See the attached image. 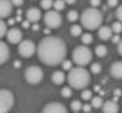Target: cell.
Returning <instances> with one entry per match:
<instances>
[{
	"label": "cell",
	"instance_id": "obj_26",
	"mask_svg": "<svg viewBox=\"0 0 122 113\" xmlns=\"http://www.w3.org/2000/svg\"><path fill=\"white\" fill-rule=\"evenodd\" d=\"M70 108L73 112H79V110H82V104H81V101H72L70 103Z\"/></svg>",
	"mask_w": 122,
	"mask_h": 113
},
{
	"label": "cell",
	"instance_id": "obj_38",
	"mask_svg": "<svg viewBox=\"0 0 122 113\" xmlns=\"http://www.w3.org/2000/svg\"><path fill=\"white\" fill-rule=\"evenodd\" d=\"M21 26H23V28H25V29H28L29 26H30V21L28 20V18H26V20H25V21H23V23H21Z\"/></svg>",
	"mask_w": 122,
	"mask_h": 113
},
{
	"label": "cell",
	"instance_id": "obj_17",
	"mask_svg": "<svg viewBox=\"0 0 122 113\" xmlns=\"http://www.w3.org/2000/svg\"><path fill=\"white\" fill-rule=\"evenodd\" d=\"M66 80H67V78H66V75H64L63 70H55V72L52 73V81H53V84L61 86Z\"/></svg>",
	"mask_w": 122,
	"mask_h": 113
},
{
	"label": "cell",
	"instance_id": "obj_15",
	"mask_svg": "<svg viewBox=\"0 0 122 113\" xmlns=\"http://www.w3.org/2000/svg\"><path fill=\"white\" fill-rule=\"evenodd\" d=\"M102 112L104 113H117L119 112V105H117L116 101H105L104 105H102Z\"/></svg>",
	"mask_w": 122,
	"mask_h": 113
},
{
	"label": "cell",
	"instance_id": "obj_33",
	"mask_svg": "<svg viewBox=\"0 0 122 113\" xmlns=\"http://www.w3.org/2000/svg\"><path fill=\"white\" fill-rule=\"evenodd\" d=\"M107 5H108V8H114V6H119L117 5V0H107Z\"/></svg>",
	"mask_w": 122,
	"mask_h": 113
},
{
	"label": "cell",
	"instance_id": "obj_18",
	"mask_svg": "<svg viewBox=\"0 0 122 113\" xmlns=\"http://www.w3.org/2000/svg\"><path fill=\"white\" fill-rule=\"evenodd\" d=\"M95 54H96V56H99V58H104L107 55V47L104 44H98V46L95 47Z\"/></svg>",
	"mask_w": 122,
	"mask_h": 113
},
{
	"label": "cell",
	"instance_id": "obj_4",
	"mask_svg": "<svg viewBox=\"0 0 122 113\" xmlns=\"http://www.w3.org/2000/svg\"><path fill=\"white\" fill-rule=\"evenodd\" d=\"M93 58V52L87 47V44H81V46H76L73 49V54H72V61L78 66H87L89 63H92Z\"/></svg>",
	"mask_w": 122,
	"mask_h": 113
},
{
	"label": "cell",
	"instance_id": "obj_41",
	"mask_svg": "<svg viewBox=\"0 0 122 113\" xmlns=\"http://www.w3.org/2000/svg\"><path fill=\"white\" fill-rule=\"evenodd\" d=\"M14 23H15V20H14V18H11V20H9V21H8V25H11V26H12Z\"/></svg>",
	"mask_w": 122,
	"mask_h": 113
},
{
	"label": "cell",
	"instance_id": "obj_39",
	"mask_svg": "<svg viewBox=\"0 0 122 113\" xmlns=\"http://www.w3.org/2000/svg\"><path fill=\"white\" fill-rule=\"evenodd\" d=\"M117 54L119 55H122V38H121V41L117 43Z\"/></svg>",
	"mask_w": 122,
	"mask_h": 113
},
{
	"label": "cell",
	"instance_id": "obj_27",
	"mask_svg": "<svg viewBox=\"0 0 122 113\" xmlns=\"http://www.w3.org/2000/svg\"><path fill=\"white\" fill-rule=\"evenodd\" d=\"M79 17H81V15L78 14V11H69V14H67V18L70 21H76Z\"/></svg>",
	"mask_w": 122,
	"mask_h": 113
},
{
	"label": "cell",
	"instance_id": "obj_20",
	"mask_svg": "<svg viewBox=\"0 0 122 113\" xmlns=\"http://www.w3.org/2000/svg\"><path fill=\"white\" fill-rule=\"evenodd\" d=\"M105 101H102L101 96H95L92 98V107L93 108H102V105H104Z\"/></svg>",
	"mask_w": 122,
	"mask_h": 113
},
{
	"label": "cell",
	"instance_id": "obj_37",
	"mask_svg": "<svg viewBox=\"0 0 122 113\" xmlns=\"http://www.w3.org/2000/svg\"><path fill=\"white\" fill-rule=\"evenodd\" d=\"M112 40H113V43H116V44H117V43H119V41H121V38H119V34H114Z\"/></svg>",
	"mask_w": 122,
	"mask_h": 113
},
{
	"label": "cell",
	"instance_id": "obj_14",
	"mask_svg": "<svg viewBox=\"0 0 122 113\" xmlns=\"http://www.w3.org/2000/svg\"><path fill=\"white\" fill-rule=\"evenodd\" d=\"M26 18L30 21V23H37L38 20L41 18V12L38 8H29L26 11Z\"/></svg>",
	"mask_w": 122,
	"mask_h": 113
},
{
	"label": "cell",
	"instance_id": "obj_1",
	"mask_svg": "<svg viewBox=\"0 0 122 113\" xmlns=\"http://www.w3.org/2000/svg\"><path fill=\"white\" fill-rule=\"evenodd\" d=\"M37 55L43 64L58 66L66 60V43L60 37H44L37 46Z\"/></svg>",
	"mask_w": 122,
	"mask_h": 113
},
{
	"label": "cell",
	"instance_id": "obj_2",
	"mask_svg": "<svg viewBox=\"0 0 122 113\" xmlns=\"http://www.w3.org/2000/svg\"><path fill=\"white\" fill-rule=\"evenodd\" d=\"M90 75H92V72H89L87 69H84L82 66L72 67V69L69 70V75H67V82L72 89L84 90L90 84V80H92Z\"/></svg>",
	"mask_w": 122,
	"mask_h": 113
},
{
	"label": "cell",
	"instance_id": "obj_31",
	"mask_svg": "<svg viewBox=\"0 0 122 113\" xmlns=\"http://www.w3.org/2000/svg\"><path fill=\"white\" fill-rule=\"evenodd\" d=\"M72 63H73V61H69V60H64V61L61 63V66H63V70H70V69H72Z\"/></svg>",
	"mask_w": 122,
	"mask_h": 113
},
{
	"label": "cell",
	"instance_id": "obj_25",
	"mask_svg": "<svg viewBox=\"0 0 122 113\" xmlns=\"http://www.w3.org/2000/svg\"><path fill=\"white\" fill-rule=\"evenodd\" d=\"M112 29H113V32L114 34H121L122 32V21H114V23L112 25Z\"/></svg>",
	"mask_w": 122,
	"mask_h": 113
},
{
	"label": "cell",
	"instance_id": "obj_10",
	"mask_svg": "<svg viewBox=\"0 0 122 113\" xmlns=\"http://www.w3.org/2000/svg\"><path fill=\"white\" fill-rule=\"evenodd\" d=\"M43 113H69L66 105H63L61 103H49L44 105Z\"/></svg>",
	"mask_w": 122,
	"mask_h": 113
},
{
	"label": "cell",
	"instance_id": "obj_23",
	"mask_svg": "<svg viewBox=\"0 0 122 113\" xmlns=\"http://www.w3.org/2000/svg\"><path fill=\"white\" fill-rule=\"evenodd\" d=\"M81 98L84 101H89V99L93 98V93H92V90H89V89H84V90H81Z\"/></svg>",
	"mask_w": 122,
	"mask_h": 113
},
{
	"label": "cell",
	"instance_id": "obj_11",
	"mask_svg": "<svg viewBox=\"0 0 122 113\" xmlns=\"http://www.w3.org/2000/svg\"><path fill=\"white\" fill-rule=\"evenodd\" d=\"M12 2L11 0H0V17L6 18L12 14Z\"/></svg>",
	"mask_w": 122,
	"mask_h": 113
},
{
	"label": "cell",
	"instance_id": "obj_6",
	"mask_svg": "<svg viewBox=\"0 0 122 113\" xmlns=\"http://www.w3.org/2000/svg\"><path fill=\"white\" fill-rule=\"evenodd\" d=\"M25 80L29 84H38V82H41V80H43V70H41V67L29 66L25 70Z\"/></svg>",
	"mask_w": 122,
	"mask_h": 113
},
{
	"label": "cell",
	"instance_id": "obj_12",
	"mask_svg": "<svg viewBox=\"0 0 122 113\" xmlns=\"http://www.w3.org/2000/svg\"><path fill=\"white\" fill-rule=\"evenodd\" d=\"M113 29H112V26H101V28L98 29V37L101 40H110V38H113Z\"/></svg>",
	"mask_w": 122,
	"mask_h": 113
},
{
	"label": "cell",
	"instance_id": "obj_29",
	"mask_svg": "<svg viewBox=\"0 0 122 113\" xmlns=\"http://www.w3.org/2000/svg\"><path fill=\"white\" fill-rule=\"evenodd\" d=\"M61 95H63L64 98H70L72 96V87H70V86L63 87V89H61Z\"/></svg>",
	"mask_w": 122,
	"mask_h": 113
},
{
	"label": "cell",
	"instance_id": "obj_13",
	"mask_svg": "<svg viewBox=\"0 0 122 113\" xmlns=\"http://www.w3.org/2000/svg\"><path fill=\"white\" fill-rule=\"evenodd\" d=\"M110 75L114 80H122V61H114L110 67Z\"/></svg>",
	"mask_w": 122,
	"mask_h": 113
},
{
	"label": "cell",
	"instance_id": "obj_28",
	"mask_svg": "<svg viewBox=\"0 0 122 113\" xmlns=\"http://www.w3.org/2000/svg\"><path fill=\"white\" fill-rule=\"evenodd\" d=\"M81 41H82V44H90L92 41H93V37H92L90 34H82V35H81Z\"/></svg>",
	"mask_w": 122,
	"mask_h": 113
},
{
	"label": "cell",
	"instance_id": "obj_8",
	"mask_svg": "<svg viewBox=\"0 0 122 113\" xmlns=\"http://www.w3.org/2000/svg\"><path fill=\"white\" fill-rule=\"evenodd\" d=\"M37 51V46L34 44V41L30 40H23L20 44H18V54L21 56H25V58H29V56H32L35 54Z\"/></svg>",
	"mask_w": 122,
	"mask_h": 113
},
{
	"label": "cell",
	"instance_id": "obj_32",
	"mask_svg": "<svg viewBox=\"0 0 122 113\" xmlns=\"http://www.w3.org/2000/svg\"><path fill=\"white\" fill-rule=\"evenodd\" d=\"M114 14H116V18H117V20L122 21V5H119L116 8V12H114Z\"/></svg>",
	"mask_w": 122,
	"mask_h": 113
},
{
	"label": "cell",
	"instance_id": "obj_22",
	"mask_svg": "<svg viewBox=\"0 0 122 113\" xmlns=\"http://www.w3.org/2000/svg\"><path fill=\"white\" fill-rule=\"evenodd\" d=\"M8 31H9V29H8V23L5 20H2L0 21V37H6Z\"/></svg>",
	"mask_w": 122,
	"mask_h": 113
},
{
	"label": "cell",
	"instance_id": "obj_30",
	"mask_svg": "<svg viewBox=\"0 0 122 113\" xmlns=\"http://www.w3.org/2000/svg\"><path fill=\"white\" fill-rule=\"evenodd\" d=\"M101 69H102V67H101V64H99V63H92V67H90V72L92 73H101Z\"/></svg>",
	"mask_w": 122,
	"mask_h": 113
},
{
	"label": "cell",
	"instance_id": "obj_36",
	"mask_svg": "<svg viewBox=\"0 0 122 113\" xmlns=\"http://www.w3.org/2000/svg\"><path fill=\"white\" fill-rule=\"evenodd\" d=\"M11 2H12V5H14V6H21L25 0H11Z\"/></svg>",
	"mask_w": 122,
	"mask_h": 113
},
{
	"label": "cell",
	"instance_id": "obj_35",
	"mask_svg": "<svg viewBox=\"0 0 122 113\" xmlns=\"http://www.w3.org/2000/svg\"><path fill=\"white\" fill-rule=\"evenodd\" d=\"M90 3H92L93 8H98V6L101 5V0H90Z\"/></svg>",
	"mask_w": 122,
	"mask_h": 113
},
{
	"label": "cell",
	"instance_id": "obj_42",
	"mask_svg": "<svg viewBox=\"0 0 122 113\" xmlns=\"http://www.w3.org/2000/svg\"><path fill=\"white\" fill-rule=\"evenodd\" d=\"M73 113H79V112H73Z\"/></svg>",
	"mask_w": 122,
	"mask_h": 113
},
{
	"label": "cell",
	"instance_id": "obj_34",
	"mask_svg": "<svg viewBox=\"0 0 122 113\" xmlns=\"http://www.w3.org/2000/svg\"><path fill=\"white\" fill-rule=\"evenodd\" d=\"M92 108H93V107H92V104H84V105H82V110L86 112V113L92 112Z\"/></svg>",
	"mask_w": 122,
	"mask_h": 113
},
{
	"label": "cell",
	"instance_id": "obj_7",
	"mask_svg": "<svg viewBox=\"0 0 122 113\" xmlns=\"http://www.w3.org/2000/svg\"><path fill=\"white\" fill-rule=\"evenodd\" d=\"M14 105V95L12 92L3 89L0 90V113H8Z\"/></svg>",
	"mask_w": 122,
	"mask_h": 113
},
{
	"label": "cell",
	"instance_id": "obj_3",
	"mask_svg": "<svg viewBox=\"0 0 122 113\" xmlns=\"http://www.w3.org/2000/svg\"><path fill=\"white\" fill-rule=\"evenodd\" d=\"M81 25L82 28L89 29V31H95V29H99L102 26V21H104V15L98 8H87L81 12Z\"/></svg>",
	"mask_w": 122,
	"mask_h": 113
},
{
	"label": "cell",
	"instance_id": "obj_9",
	"mask_svg": "<svg viewBox=\"0 0 122 113\" xmlns=\"http://www.w3.org/2000/svg\"><path fill=\"white\" fill-rule=\"evenodd\" d=\"M21 37H23L21 31L12 26V28H11L9 31H8V34H6V37H5V38L8 40V43H11V44H20L21 41H23Z\"/></svg>",
	"mask_w": 122,
	"mask_h": 113
},
{
	"label": "cell",
	"instance_id": "obj_19",
	"mask_svg": "<svg viewBox=\"0 0 122 113\" xmlns=\"http://www.w3.org/2000/svg\"><path fill=\"white\" fill-rule=\"evenodd\" d=\"M70 34L73 37H81L82 35V25H72Z\"/></svg>",
	"mask_w": 122,
	"mask_h": 113
},
{
	"label": "cell",
	"instance_id": "obj_5",
	"mask_svg": "<svg viewBox=\"0 0 122 113\" xmlns=\"http://www.w3.org/2000/svg\"><path fill=\"white\" fill-rule=\"evenodd\" d=\"M43 20H44V25L51 29H56L63 25V17H61V14L55 9H49L47 12L44 14Z\"/></svg>",
	"mask_w": 122,
	"mask_h": 113
},
{
	"label": "cell",
	"instance_id": "obj_40",
	"mask_svg": "<svg viewBox=\"0 0 122 113\" xmlns=\"http://www.w3.org/2000/svg\"><path fill=\"white\" fill-rule=\"evenodd\" d=\"M75 2H76V0H66V3H69V5H73Z\"/></svg>",
	"mask_w": 122,
	"mask_h": 113
},
{
	"label": "cell",
	"instance_id": "obj_16",
	"mask_svg": "<svg viewBox=\"0 0 122 113\" xmlns=\"http://www.w3.org/2000/svg\"><path fill=\"white\" fill-rule=\"evenodd\" d=\"M8 58H9V47L5 41H2L0 43V64H5Z\"/></svg>",
	"mask_w": 122,
	"mask_h": 113
},
{
	"label": "cell",
	"instance_id": "obj_24",
	"mask_svg": "<svg viewBox=\"0 0 122 113\" xmlns=\"http://www.w3.org/2000/svg\"><path fill=\"white\" fill-rule=\"evenodd\" d=\"M53 2H55V0H41V8L49 11L51 8H53Z\"/></svg>",
	"mask_w": 122,
	"mask_h": 113
},
{
	"label": "cell",
	"instance_id": "obj_21",
	"mask_svg": "<svg viewBox=\"0 0 122 113\" xmlns=\"http://www.w3.org/2000/svg\"><path fill=\"white\" fill-rule=\"evenodd\" d=\"M64 6H66V0H55L53 2V9L58 11V12L64 9Z\"/></svg>",
	"mask_w": 122,
	"mask_h": 113
}]
</instances>
